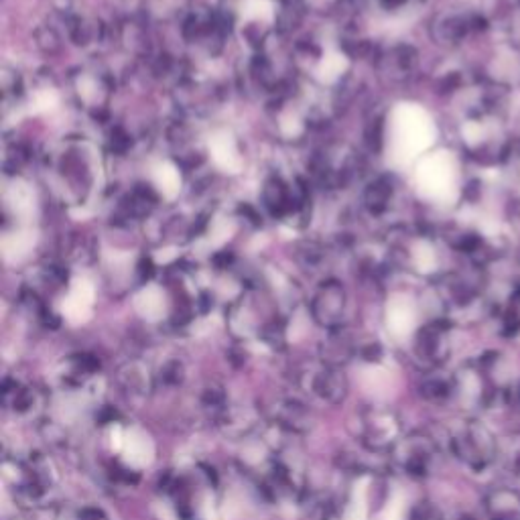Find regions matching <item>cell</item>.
Returning <instances> with one entry per match:
<instances>
[{
    "mask_svg": "<svg viewBox=\"0 0 520 520\" xmlns=\"http://www.w3.org/2000/svg\"><path fill=\"white\" fill-rule=\"evenodd\" d=\"M455 384H458L455 397L474 409L490 411L500 405H510L516 380L506 358L498 352H488L466 364L455 376Z\"/></svg>",
    "mask_w": 520,
    "mask_h": 520,
    "instance_id": "1",
    "label": "cell"
},
{
    "mask_svg": "<svg viewBox=\"0 0 520 520\" xmlns=\"http://www.w3.org/2000/svg\"><path fill=\"white\" fill-rule=\"evenodd\" d=\"M447 447L453 458L474 474H486L500 458L498 437L486 423L474 417L453 421L447 431Z\"/></svg>",
    "mask_w": 520,
    "mask_h": 520,
    "instance_id": "2",
    "label": "cell"
},
{
    "mask_svg": "<svg viewBox=\"0 0 520 520\" xmlns=\"http://www.w3.org/2000/svg\"><path fill=\"white\" fill-rule=\"evenodd\" d=\"M393 464L407 476L423 480L433 476L439 466L441 449L439 443L427 433H409L399 439L390 451Z\"/></svg>",
    "mask_w": 520,
    "mask_h": 520,
    "instance_id": "3",
    "label": "cell"
},
{
    "mask_svg": "<svg viewBox=\"0 0 520 520\" xmlns=\"http://www.w3.org/2000/svg\"><path fill=\"white\" fill-rule=\"evenodd\" d=\"M358 439L370 453L393 451L401 439V421L393 411L366 407L358 415Z\"/></svg>",
    "mask_w": 520,
    "mask_h": 520,
    "instance_id": "4",
    "label": "cell"
},
{
    "mask_svg": "<svg viewBox=\"0 0 520 520\" xmlns=\"http://www.w3.org/2000/svg\"><path fill=\"white\" fill-rule=\"evenodd\" d=\"M297 384L307 395L328 405H340L348 395V380L344 372H340L338 366H332L328 362L319 366H309L305 372L299 374Z\"/></svg>",
    "mask_w": 520,
    "mask_h": 520,
    "instance_id": "5",
    "label": "cell"
},
{
    "mask_svg": "<svg viewBox=\"0 0 520 520\" xmlns=\"http://www.w3.org/2000/svg\"><path fill=\"white\" fill-rule=\"evenodd\" d=\"M423 120L413 108H399L393 118V143L401 157L409 159L417 149H421L423 141Z\"/></svg>",
    "mask_w": 520,
    "mask_h": 520,
    "instance_id": "6",
    "label": "cell"
},
{
    "mask_svg": "<svg viewBox=\"0 0 520 520\" xmlns=\"http://www.w3.org/2000/svg\"><path fill=\"white\" fill-rule=\"evenodd\" d=\"M415 352H417V358L425 366H429V368L439 366L449 356L447 330L441 328V325H435V328L421 332L415 342Z\"/></svg>",
    "mask_w": 520,
    "mask_h": 520,
    "instance_id": "7",
    "label": "cell"
},
{
    "mask_svg": "<svg viewBox=\"0 0 520 520\" xmlns=\"http://www.w3.org/2000/svg\"><path fill=\"white\" fill-rule=\"evenodd\" d=\"M273 419L289 433H305L313 423L309 407L297 399H279L273 407Z\"/></svg>",
    "mask_w": 520,
    "mask_h": 520,
    "instance_id": "8",
    "label": "cell"
},
{
    "mask_svg": "<svg viewBox=\"0 0 520 520\" xmlns=\"http://www.w3.org/2000/svg\"><path fill=\"white\" fill-rule=\"evenodd\" d=\"M488 520H520V492L512 488H494L484 498Z\"/></svg>",
    "mask_w": 520,
    "mask_h": 520,
    "instance_id": "9",
    "label": "cell"
},
{
    "mask_svg": "<svg viewBox=\"0 0 520 520\" xmlns=\"http://www.w3.org/2000/svg\"><path fill=\"white\" fill-rule=\"evenodd\" d=\"M118 384L130 397H147L155 382L149 376V370L143 368L141 364H126L118 372Z\"/></svg>",
    "mask_w": 520,
    "mask_h": 520,
    "instance_id": "10",
    "label": "cell"
},
{
    "mask_svg": "<svg viewBox=\"0 0 520 520\" xmlns=\"http://www.w3.org/2000/svg\"><path fill=\"white\" fill-rule=\"evenodd\" d=\"M3 397H5V405L19 415H27V413L35 411L37 401H39L37 388L25 386L21 382H5Z\"/></svg>",
    "mask_w": 520,
    "mask_h": 520,
    "instance_id": "11",
    "label": "cell"
},
{
    "mask_svg": "<svg viewBox=\"0 0 520 520\" xmlns=\"http://www.w3.org/2000/svg\"><path fill=\"white\" fill-rule=\"evenodd\" d=\"M210 151H212L216 165L222 167L224 171L234 173V171L240 169L242 161H240V155H238V149H236L232 135H228V133L214 135L212 141H210Z\"/></svg>",
    "mask_w": 520,
    "mask_h": 520,
    "instance_id": "12",
    "label": "cell"
},
{
    "mask_svg": "<svg viewBox=\"0 0 520 520\" xmlns=\"http://www.w3.org/2000/svg\"><path fill=\"white\" fill-rule=\"evenodd\" d=\"M421 395L427 401L433 403H445L455 399L458 395V384H455V376H429L423 384H421Z\"/></svg>",
    "mask_w": 520,
    "mask_h": 520,
    "instance_id": "13",
    "label": "cell"
},
{
    "mask_svg": "<svg viewBox=\"0 0 520 520\" xmlns=\"http://www.w3.org/2000/svg\"><path fill=\"white\" fill-rule=\"evenodd\" d=\"M155 185L159 187V191L163 195H167V198H175V195L179 193V187H181V177L177 173V169L169 163H161L155 173Z\"/></svg>",
    "mask_w": 520,
    "mask_h": 520,
    "instance_id": "14",
    "label": "cell"
},
{
    "mask_svg": "<svg viewBox=\"0 0 520 520\" xmlns=\"http://www.w3.org/2000/svg\"><path fill=\"white\" fill-rule=\"evenodd\" d=\"M346 70V59L344 55H328L317 68V76L325 82L336 80Z\"/></svg>",
    "mask_w": 520,
    "mask_h": 520,
    "instance_id": "15",
    "label": "cell"
},
{
    "mask_svg": "<svg viewBox=\"0 0 520 520\" xmlns=\"http://www.w3.org/2000/svg\"><path fill=\"white\" fill-rule=\"evenodd\" d=\"M242 13L248 19H269L273 15L271 5L267 3V0H246Z\"/></svg>",
    "mask_w": 520,
    "mask_h": 520,
    "instance_id": "16",
    "label": "cell"
},
{
    "mask_svg": "<svg viewBox=\"0 0 520 520\" xmlns=\"http://www.w3.org/2000/svg\"><path fill=\"white\" fill-rule=\"evenodd\" d=\"M76 520H108V516L100 508H84Z\"/></svg>",
    "mask_w": 520,
    "mask_h": 520,
    "instance_id": "17",
    "label": "cell"
},
{
    "mask_svg": "<svg viewBox=\"0 0 520 520\" xmlns=\"http://www.w3.org/2000/svg\"><path fill=\"white\" fill-rule=\"evenodd\" d=\"M510 405L516 407L520 411V380H516L514 388H512V399H510Z\"/></svg>",
    "mask_w": 520,
    "mask_h": 520,
    "instance_id": "18",
    "label": "cell"
}]
</instances>
